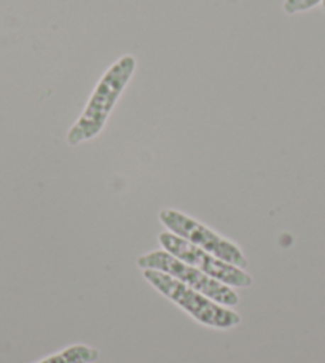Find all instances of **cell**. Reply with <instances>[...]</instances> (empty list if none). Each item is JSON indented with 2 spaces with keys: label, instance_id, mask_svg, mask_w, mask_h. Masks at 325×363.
<instances>
[{
  "label": "cell",
  "instance_id": "4",
  "mask_svg": "<svg viewBox=\"0 0 325 363\" xmlns=\"http://www.w3.org/2000/svg\"><path fill=\"white\" fill-rule=\"evenodd\" d=\"M158 217L160 222L172 235L185 239V241L192 242L197 247L204 249L206 252H209V254L226 263L235 264V267L243 269L247 267V258L238 244L219 235L214 230L207 228L206 225L198 222V220L188 217L187 213L175 209H162Z\"/></svg>",
  "mask_w": 325,
  "mask_h": 363
},
{
  "label": "cell",
  "instance_id": "2",
  "mask_svg": "<svg viewBox=\"0 0 325 363\" xmlns=\"http://www.w3.org/2000/svg\"><path fill=\"white\" fill-rule=\"evenodd\" d=\"M142 271H144L145 281L155 290H158L162 296L177 304L182 311H185L201 325L216 330H230L241 323V315L235 311L209 300L203 294L190 289L177 279L166 274V272L155 269Z\"/></svg>",
  "mask_w": 325,
  "mask_h": 363
},
{
  "label": "cell",
  "instance_id": "1",
  "mask_svg": "<svg viewBox=\"0 0 325 363\" xmlns=\"http://www.w3.org/2000/svg\"><path fill=\"white\" fill-rule=\"evenodd\" d=\"M136 67H138L136 57L125 55L106 70V74L97 82L93 94L89 96L79 120L69 129L66 139L70 147L80 145L82 142L94 139L97 134H101L120 96L131 80Z\"/></svg>",
  "mask_w": 325,
  "mask_h": 363
},
{
  "label": "cell",
  "instance_id": "7",
  "mask_svg": "<svg viewBox=\"0 0 325 363\" xmlns=\"http://www.w3.org/2000/svg\"><path fill=\"white\" fill-rule=\"evenodd\" d=\"M321 4L322 0H284L282 9L287 15H297V13L313 10L314 6Z\"/></svg>",
  "mask_w": 325,
  "mask_h": 363
},
{
  "label": "cell",
  "instance_id": "6",
  "mask_svg": "<svg viewBox=\"0 0 325 363\" xmlns=\"http://www.w3.org/2000/svg\"><path fill=\"white\" fill-rule=\"evenodd\" d=\"M97 359H99V351L96 347L74 345L37 363H94Z\"/></svg>",
  "mask_w": 325,
  "mask_h": 363
},
{
  "label": "cell",
  "instance_id": "5",
  "mask_svg": "<svg viewBox=\"0 0 325 363\" xmlns=\"http://www.w3.org/2000/svg\"><path fill=\"white\" fill-rule=\"evenodd\" d=\"M158 242L162 250L169 252V254L179 258L184 263L190 264V267L203 271L204 274L217 279V281L228 285V287L247 289L253 282L252 276L247 274L243 268L220 260V258L214 257L209 252L197 247V245L172 235V233H161L158 236Z\"/></svg>",
  "mask_w": 325,
  "mask_h": 363
},
{
  "label": "cell",
  "instance_id": "8",
  "mask_svg": "<svg viewBox=\"0 0 325 363\" xmlns=\"http://www.w3.org/2000/svg\"><path fill=\"white\" fill-rule=\"evenodd\" d=\"M321 6H322V10L325 11V0H322V4H321Z\"/></svg>",
  "mask_w": 325,
  "mask_h": 363
},
{
  "label": "cell",
  "instance_id": "3",
  "mask_svg": "<svg viewBox=\"0 0 325 363\" xmlns=\"http://www.w3.org/2000/svg\"><path fill=\"white\" fill-rule=\"evenodd\" d=\"M138 267L141 269H155L166 272L182 284L199 291L209 300L216 301L226 308H235L239 304V296L228 285L222 284L217 279L204 274L203 271L190 267L166 250H153L138 258Z\"/></svg>",
  "mask_w": 325,
  "mask_h": 363
}]
</instances>
